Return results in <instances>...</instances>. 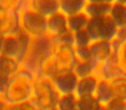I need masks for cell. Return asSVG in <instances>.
I'll return each mask as SVG.
<instances>
[{"instance_id": "cell-10", "label": "cell", "mask_w": 126, "mask_h": 110, "mask_svg": "<svg viewBox=\"0 0 126 110\" xmlns=\"http://www.w3.org/2000/svg\"><path fill=\"white\" fill-rule=\"evenodd\" d=\"M122 74L124 73L119 66L115 54L105 62L98 64L94 72V76L98 77V80H105L109 82Z\"/></svg>"}, {"instance_id": "cell-32", "label": "cell", "mask_w": 126, "mask_h": 110, "mask_svg": "<svg viewBox=\"0 0 126 110\" xmlns=\"http://www.w3.org/2000/svg\"><path fill=\"white\" fill-rule=\"evenodd\" d=\"M9 79L10 77L0 74V96H2L4 93V91H5L8 85V83H9Z\"/></svg>"}, {"instance_id": "cell-21", "label": "cell", "mask_w": 126, "mask_h": 110, "mask_svg": "<svg viewBox=\"0 0 126 110\" xmlns=\"http://www.w3.org/2000/svg\"><path fill=\"white\" fill-rule=\"evenodd\" d=\"M20 69V64L15 60L0 54V74L11 77Z\"/></svg>"}, {"instance_id": "cell-7", "label": "cell", "mask_w": 126, "mask_h": 110, "mask_svg": "<svg viewBox=\"0 0 126 110\" xmlns=\"http://www.w3.org/2000/svg\"><path fill=\"white\" fill-rule=\"evenodd\" d=\"M51 60L58 74L73 72L77 59L74 52V47L72 46H54L51 55Z\"/></svg>"}, {"instance_id": "cell-5", "label": "cell", "mask_w": 126, "mask_h": 110, "mask_svg": "<svg viewBox=\"0 0 126 110\" xmlns=\"http://www.w3.org/2000/svg\"><path fill=\"white\" fill-rule=\"evenodd\" d=\"M30 40L31 38L22 30L14 35L4 37L1 54L13 59L21 65L28 50Z\"/></svg>"}, {"instance_id": "cell-34", "label": "cell", "mask_w": 126, "mask_h": 110, "mask_svg": "<svg viewBox=\"0 0 126 110\" xmlns=\"http://www.w3.org/2000/svg\"><path fill=\"white\" fill-rule=\"evenodd\" d=\"M87 4H114V0H86Z\"/></svg>"}, {"instance_id": "cell-22", "label": "cell", "mask_w": 126, "mask_h": 110, "mask_svg": "<svg viewBox=\"0 0 126 110\" xmlns=\"http://www.w3.org/2000/svg\"><path fill=\"white\" fill-rule=\"evenodd\" d=\"M98 64L94 61L90 62H79L77 61L73 72L76 75L78 79L84 78L86 77L94 75V72L98 67Z\"/></svg>"}, {"instance_id": "cell-23", "label": "cell", "mask_w": 126, "mask_h": 110, "mask_svg": "<svg viewBox=\"0 0 126 110\" xmlns=\"http://www.w3.org/2000/svg\"><path fill=\"white\" fill-rule=\"evenodd\" d=\"M54 108L56 110H76L77 97L74 94L60 96Z\"/></svg>"}, {"instance_id": "cell-37", "label": "cell", "mask_w": 126, "mask_h": 110, "mask_svg": "<svg viewBox=\"0 0 126 110\" xmlns=\"http://www.w3.org/2000/svg\"><path fill=\"white\" fill-rule=\"evenodd\" d=\"M3 42H4V36H2V35H0V54H1V52H2Z\"/></svg>"}, {"instance_id": "cell-41", "label": "cell", "mask_w": 126, "mask_h": 110, "mask_svg": "<svg viewBox=\"0 0 126 110\" xmlns=\"http://www.w3.org/2000/svg\"><path fill=\"white\" fill-rule=\"evenodd\" d=\"M76 110H77V109H76Z\"/></svg>"}, {"instance_id": "cell-18", "label": "cell", "mask_w": 126, "mask_h": 110, "mask_svg": "<svg viewBox=\"0 0 126 110\" xmlns=\"http://www.w3.org/2000/svg\"><path fill=\"white\" fill-rule=\"evenodd\" d=\"M111 4H87L83 12L89 19L92 18L103 17L109 16Z\"/></svg>"}, {"instance_id": "cell-25", "label": "cell", "mask_w": 126, "mask_h": 110, "mask_svg": "<svg viewBox=\"0 0 126 110\" xmlns=\"http://www.w3.org/2000/svg\"><path fill=\"white\" fill-rule=\"evenodd\" d=\"M101 105L97 101L94 96L77 99V110H99Z\"/></svg>"}, {"instance_id": "cell-13", "label": "cell", "mask_w": 126, "mask_h": 110, "mask_svg": "<svg viewBox=\"0 0 126 110\" xmlns=\"http://www.w3.org/2000/svg\"><path fill=\"white\" fill-rule=\"evenodd\" d=\"M25 6L45 17L59 11L58 0H27Z\"/></svg>"}, {"instance_id": "cell-24", "label": "cell", "mask_w": 126, "mask_h": 110, "mask_svg": "<svg viewBox=\"0 0 126 110\" xmlns=\"http://www.w3.org/2000/svg\"><path fill=\"white\" fill-rule=\"evenodd\" d=\"M25 5L23 0H0V7L11 13H19Z\"/></svg>"}, {"instance_id": "cell-40", "label": "cell", "mask_w": 126, "mask_h": 110, "mask_svg": "<svg viewBox=\"0 0 126 110\" xmlns=\"http://www.w3.org/2000/svg\"><path fill=\"white\" fill-rule=\"evenodd\" d=\"M23 1H24V2H25V3H26V2H27V0H23Z\"/></svg>"}, {"instance_id": "cell-15", "label": "cell", "mask_w": 126, "mask_h": 110, "mask_svg": "<svg viewBox=\"0 0 126 110\" xmlns=\"http://www.w3.org/2000/svg\"><path fill=\"white\" fill-rule=\"evenodd\" d=\"M59 11L67 17L83 12L87 4L86 0H58Z\"/></svg>"}, {"instance_id": "cell-11", "label": "cell", "mask_w": 126, "mask_h": 110, "mask_svg": "<svg viewBox=\"0 0 126 110\" xmlns=\"http://www.w3.org/2000/svg\"><path fill=\"white\" fill-rule=\"evenodd\" d=\"M67 17L60 11L47 17V35L51 38H55L67 33Z\"/></svg>"}, {"instance_id": "cell-12", "label": "cell", "mask_w": 126, "mask_h": 110, "mask_svg": "<svg viewBox=\"0 0 126 110\" xmlns=\"http://www.w3.org/2000/svg\"><path fill=\"white\" fill-rule=\"evenodd\" d=\"M89 48L93 61L96 62L97 64L103 63L114 55L111 41H105V40L93 41L90 44Z\"/></svg>"}, {"instance_id": "cell-14", "label": "cell", "mask_w": 126, "mask_h": 110, "mask_svg": "<svg viewBox=\"0 0 126 110\" xmlns=\"http://www.w3.org/2000/svg\"><path fill=\"white\" fill-rule=\"evenodd\" d=\"M98 83V78L94 75L79 79L74 93L77 99L94 96Z\"/></svg>"}, {"instance_id": "cell-3", "label": "cell", "mask_w": 126, "mask_h": 110, "mask_svg": "<svg viewBox=\"0 0 126 110\" xmlns=\"http://www.w3.org/2000/svg\"><path fill=\"white\" fill-rule=\"evenodd\" d=\"M60 95L52 82L43 77H36L34 81L30 101L38 110L54 108Z\"/></svg>"}, {"instance_id": "cell-36", "label": "cell", "mask_w": 126, "mask_h": 110, "mask_svg": "<svg viewBox=\"0 0 126 110\" xmlns=\"http://www.w3.org/2000/svg\"><path fill=\"white\" fill-rule=\"evenodd\" d=\"M114 4H117L123 6H126V0H114Z\"/></svg>"}, {"instance_id": "cell-9", "label": "cell", "mask_w": 126, "mask_h": 110, "mask_svg": "<svg viewBox=\"0 0 126 110\" xmlns=\"http://www.w3.org/2000/svg\"><path fill=\"white\" fill-rule=\"evenodd\" d=\"M21 30L19 13H11L0 7V35H14Z\"/></svg>"}, {"instance_id": "cell-20", "label": "cell", "mask_w": 126, "mask_h": 110, "mask_svg": "<svg viewBox=\"0 0 126 110\" xmlns=\"http://www.w3.org/2000/svg\"><path fill=\"white\" fill-rule=\"evenodd\" d=\"M109 16L113 21L117 29L126 27V6L112 4Z\"/></svg>"}, {"instance_id": "cell-17", "label": "cell", "mask_w": 126, "mask_h": 110, "mask_svg": "<svg viewBox=\"0 0 126 110\" xmlns=\"http://www.w3.org/2000/svg\"><path fill=\"white\" fill-rule=\"evenodd\" d=\"M89 18L84 12L78 13L67 17V28L72 34L86 30Z\"/></svg>"}, {"instance_id": "cell-2", "label": "cell", "mask_w": 126, "mask_h": 110, "mask_svg": "<svg viewBox=\"0 0 126 110\" xmlns=\"http://www.w3.org/2000/svg\"><path fill=\"white\" fill-rule=\"evenodd\" d=\"M35 77L29 71L20 69L9 79L7 88L0 96L7 105L17 104L30 101Z\"/></svg>"}, {"instance_id": "cell-27", "label": "cell", "mask_w": 126, "mask_h": 110, "mask_svg": "<svg viewBox=\"0 0 126 110\" xmlns=\"http://www.w3.org/2000/svg\"><path fill=\"white\" fill-rule=\"evenodd\" d=\"M115 55L123 73L126 75V40L120 44Z\"/></svg>"}, {"instance_id": "cell-26", "label": "cell", "mask_w": 126, "mask_h": 110, "mask_svg": "<svg viewBox=\"0 0 126 110\" xmlns=\"http://www.w3.org/2000/svg\"><path fill=\"white\" fill-rule=\"evenodd\" d=\"M74 35V47H89L92 43L91 39L86 30L77 32Z\"/></svg>"}, {"instance_id": "cell-30", "label": "cell", "mask_w": 126, "mask_h": 110, "mask_svg": "<svg viewBox=\"0 0 126 110\" xmlns=\"http://www.w3.org/2000/svg\"><path fill=\"white\" fill-rule=\"evenodd\" d=\"M6 110H38L30 101H24V102L17 103V104L8 105Z\"/></svg>"}, {"instance_id": "cell-28", "label": "cell", "mask_w": 126, "mask_h": 110, "mask_svg": "<svg viewBox=\"0 0 126 110\" xmlns=\"http://www.w3.org/2000/svg\"><path fill=\"white\" fill-rule=\"evenodd\" d=\"M74 52H75V56H76V59H77V61H79V62L93 61L89 47H74Z\"/></svg>"}, {"instance_id": "cell-19", "label": "cell", "mask_w": 126, "mask_h": 110, "mask_svg": "<svg viewBox=\"0 0 126 110\" xmlns=\"http://www.w3.org/2000/svg\"><path fill=\"white\" fill-rule=\"evenodd\" d=\"M115 99L126 101V75L122 74L110 81Z\"/></svg>"}, {"instance_id": "cell-38", "label": "cell", "mask_w": 126, "mask_h": 110, "mask_svg": "<svg viewBox=\"0 0 126 110\" xmlns=\"http://www.w3.org/2000/svg\"><path fill=\"white\" fill-rule=\"evenodd\" d=\"M99 110H107V108L105 106H101V108H99Z\"/></svg>"}, {"instance_id": "cell-29", "label": "cell", "mask_w": 126, "mask_h": 110, "mask_svg": "<svg viewBox=\"0 0 126 110\" xmlns=\"http://www.w3.org/2000/svg\"><path fill=\"white\" fill-rule=\"evenodd\" d=\"M54 46H72L74 47V35L70 31L55 38H52Z\"/></svg>"}, {"instance_id": "cell-1", "label": "cell", "mask_w": 126, "mask_h": 110, "mask_svg": "<svg viewBox=\"0 0 126 110\" xmlns=\"http://www.w3.org/2000/svg\"><path fill=\"white\" fill-rule=\"evenodd\" d=\"M54 48V41L49 35L31 38L20 67L29 71L36 77L42 64L52 55Z\"/></svg>"}, {"instance_id": "cell-39", "label": "cell", "mask_w": 126, "mask_h": 110, "mask_svg": "<svg viewBox=\"0 0 126 110\" xmlns=\"http://www.w3.org/2000/svg\"><path fill=\"white\" fill-rule=\"evenodd\" d=\"M50 110H56L55 108H52V109H50Z\"/></svg>"}, {"instance_id": "cell-16", "label": "cell", "mask_w": 126, "mask_h": 110, "mask_svg": "<svg viewBox=\"0 0 126 110\" xmlns=\"http://www.w3.org/2000/svg\"><path fill=\"white\" fill-rule=\"evenodd\" d=\"M93 96L101 106H106L110 101H112L114 99V96L110 82L105 80H98Z\"/></svg>"}, {"instance_id": "cell-33", "label": "cell", "mask_w": 126, "mask_h": 110, "mask_svg": "<svg viewBox=\"0 0 126 110\" xmlns=\"http://www.w3.org/2000/svg\"><path fill=\"white\" fill-rule=\"evenodd\" d=\"M114 40L118 41L120 44L123 43L124 41H125L126 40V27L117 29V35H116V38L114 39Z\"/></svg>"}, {"instance_id": "cell-6", "label": "cell", "mask_w": 126, "mask_h": 110, "mask_svg": "<svg viewBox=\"0 0 126 110\" xmlns=\"http://www.w3.org/2000/svg\"><path fill=\"white\" fill-rule=\"evenodd\" d=\"M91 41H112L116 38L117 28L109 16L89 19L86 28Z\"/></svg>"}, {"instance_id": "cell-35", "label": "cell", "mask_w": 126, "mask_h": 110, "mask_svg": "<svg viewBox=\"0 0 126 110\" xmlns=\"http://www.w3.org/2000/svg\"><path fill=\"white\" fill-rule=\"evenodd\" d=\"M8 105L6 104V102L0 97V110H6L7 109Z\"/></svg>"}, {"instance_id": "cell-4", "label": "cell", "mask_w": 126, "mask_h": 110, "mask_svg": "<svg viewBox=\"0 0 126 110\" xmlns=\"http://www.w3.org/2000/svg\"><path fill=\"white\" fill-rule=\"evenodd\" d=\"M20 28L30 38L47 35V17L30 11L24 6L19 12Z\"/></svg>"}, {"instance_id": "cell-31", "label": "cell", "mask_w": 126, "mask_h": 110, "mask_svg": "<svg viewBox=\"0 0 126 110\" xmlns=\"http://www.w3.org/2000/svg\"><path fill=\"white\" fill-rule=\"evenodd\" d=\"M105 107L107 110H126V101L114 98Z\"/></svg>"}, {"instance_id": "cell-8", "label": "cell", "mask_w": 126, "mask_h": 110, "mask_svg": "<svg viewBox=\"0 0 126 110\" xmlns=\"http://www.w3.org/2000/svg\"><path fill=\"white\" fill-rule=\"evenodd\" d=\"M78 77L73 72L58 74L51 82L60 96L72 95L75 93Z\"/></svg>"}]
</instances>
